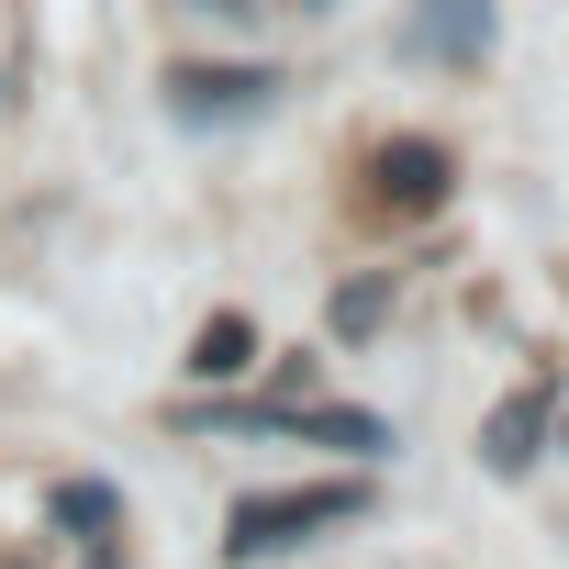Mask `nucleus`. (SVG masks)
I'll return each mask as SVG.
<instances>
[{"mask_svg": "<svg viewBox=\"0 0 569 569\" xmlns=\"http://www.w3.org/2000/svg\"><path fill=\"white\" fill-rule=\"evenodd\" d=\"M179 425H201V436H325L347 458H380L391 447V425L358 413V402H190Z\"/></svg>", "mask_w": 569, "mask_h": 569, "instance_id": "obj_1", "label": "nucleus"}, {"mask_svg": "<svg viewBox=\"0 0 569 569\" xmlns=\"http://www.w3.org/2000/svg\"><path fill=\"white\" fill-rule=\"evenodd\" d=\"M369 491L358 480H291V491H246L234 525H223V558H279V547H302L313 525H347Z\"/></svg>", "mask_w": 569, "mask_h": 569, "instance_id": "obj_2", "label": "nucleus"}, {"mask_svg": "<svg viewBox=\"0 0 569 569\" xmlns=\"http://www.w3.org/2000/svg\"><path fill=\"white\" fill-rule=\"evenodd\" d=\"M447 190H458V157H447L436 134H380L358 212H369V223H425V212H447Z\"/></svg>", "mask_w": 569, "mask_h": 569, "instance_id": "obj_3", "label": "nucleus"}, {"mask_svg": "<svg viewBox=\"0 0 569 569\" xmlns=\"http://www.w3.org/2000/svg\"><path fill=\"white\" fill-rule=\"evenodd\" d=\"M268 101H279L268 68H168V112H179V123H246V112H268Z\"/></svg>", "mask_w": 569, "mask_h": 569, "instance_id": "obj_4", "label": "nucleus"}, {"mask_svg": "<svg viewBox=\"0 0 569 569\" xmlns=\"http://www.w3.org/2000/svg\"><path fill=\"white\" fill-rule=\"evenodd\" d=\"M413 57L447 68V79H480L491 68V0H425L413 12Z\"/></svg>", "mask_w": 569, "mask_h": 569, "instance_id": "obj_5", "label": "nucleus"}, {"mask_svg": "<svg viewBox=\"0 0 569 569\" xmlns=\"http://www.w3.org/2000/svg\"><path fill=\"white\" fill-rule=\"evenodd\" d=\"M547 425H558V380H525V391L480 425V469H491V480L536 469V458H547Z\"/></svg>", "mask_w": 569, "mask_h": 569, "instance_id": "obj_6", "label": "nucleus"}, {"mask_svg": "<svg viewBox=\"0 0 569 569\" xmlns=\"http://www.w3.org/2000/svg\"><path fill=\"white\" fill-rule=\"evenodd\" d=\"M57 536H68L79 558H123V491H112V480H68V491H57Z\"/></svg>", "mask_w": 569, "mask_h": 569, "instance_id": "obj_7", "label": "nucleus"}, {"mask_svg": "<svg viewBox=\"0 0 569 569\" xmlns=\"http://www.w3.org/2000/svg\"><path fill=\"white\" fill-rule=\"evenodd\" d=\"M246 369H257V325L246 313H212L201 347H190V380H246Z\"/></svg>", "mask_w": 569, "mask_h": 569, "instance_id": "obj_8", "label": "nucleus"}, {"mask_svg": "<svg viewBox=\"0 0 569 569\" xmlns=\"http://www.w3.org/2000/svg\"><path fill=\"white\" fill-rule=\"evenodd\" d=\"M336 336H380L391 325V268H369V279H347V291H336V313H325Z\"/></svg>", "mask_w": 569, "mask_h": 569, "instance_id": "obj_9", "label": "nucleus"}, {"mask_svg": "<svg viewBox=\"0 0 569 569\" xmlns=\"http://www.w3.org/2000/svg\"><path fill=\"white\" fill-rule=\"evenodd\" d=\"M547 436H558V447H569V413H558V425H547Z\"/></svg>", "mask_w": 569, "mask_h": 569, "instance_id": "obj_10", "label": "nucleus"}]
</instances>
